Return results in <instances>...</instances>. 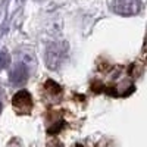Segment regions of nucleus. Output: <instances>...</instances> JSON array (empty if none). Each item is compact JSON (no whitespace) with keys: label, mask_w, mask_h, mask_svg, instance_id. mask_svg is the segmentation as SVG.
I'll return each mask as SVG.
<instances>
[{"label":"nucleus","mask_w":147,"mask_h":147,"mask_svg":"<svg viewBox=\"0 0 147 147\" xmlns=\"http://www.w3.org/2000/svg\"><path fill=\"white\" fill-rule=\"evenodd\" d=\"M66 56V44L65 43H52L46 50V65L49 69H57L63 63Z\"/></svg>","instance_id":"f257e3e1"},{"label":"nucleus","mask_w":147,"mask_h":147,"mask_svg":"<svg viewBox=\"0 0 147 147\" xmlns=\"http://www.w3.org/2000/svg\"><path fill=\"white\" fill-rule=\"evenodd\" d=\"M15 112L19 115H28L32 109V97L27 90H21L13 96V100H12Z\"/></svg>","instance_id":"f03ea898"},{"label":"nucleus","mask_w":147,"mask_h":147,"mask_svg":"<svg viewBox=\"0 0 147 147\" xmlns=\"http://www.w3.org/2000/svg\"><path fill=\"white\" fill-rule=\"evenodd\" d=\"M112 7L119 15L132 16V15L138 13L141 3H140V0H113Z\"/></svg>","instance_id":"7ed1b4c3"},{"label":"nucleus","mask_w":147,"mask_h":147,"mask_svg":"<svg viewBox=\"0 0 147 147\" xmlns=\"http://www.w3.org/2000/svg\"><path fill=\"white\" fill-rule=\"evenodd\" d=\"M27 77H28V71H27V68H25V65H16L15 68H13V71L10 72V80H12V82L13 84H21V82H24L27 80Z\"/></svg>","instance_id":"20e7f679"},{"label":"nucleus","mask_w":147,"mask_h":147,"mask_svg":"<svg viewBox=\"0 0 147 147\" xmlns=\"http://www.w3.org/2000/svg\"><path fill=\"white\" fill-rule=\"evenodd\" d=\"M46 90L49 94H55V96H59L62 93V88H60V85L56 84L55 81H47L46 82Z\"/></svg>","instance_id":"39448f33"},{"label":"nucleus","mask_w":147,"mask_h":147,"mask_svg":"<svg viewBox=\"0 0 147 147\" xmlns=\"http://www.w3.org/2000/svg\"><path fill=\"white\" fill-rule=\"evenodd\" d=\"M9 55L7 53H0V68H6L9 65Z\"/></svg>","instance_id":"423d86ee"},{"label":"nucleus","mask_w":147,"mask_h":147,"mask_svg":"<svg viewBox=\"0 0 147 147\" xmlns=\"http://www.w3.org/2000/svg\"><path fill=\"white\" fill-rule=\"evenodd\" d=\"M49 147H62V144H60L59 141H53V144H50Z\"/></svg>","instance_id":"0eeeda50"},{"label":"nucleus","mask_w":147,"mask_h":147,"mask_svg":"<svg viewBox=\"0 0 147 147\" xmlns=\"http://www.w3.org/2000/svg\"><path fill=\"white\" fill-rule=\"evenodd\" d=\"M0 112H2V105H0Z\"/></svg>","instance_id":"6e6552de"}]
</instances>
